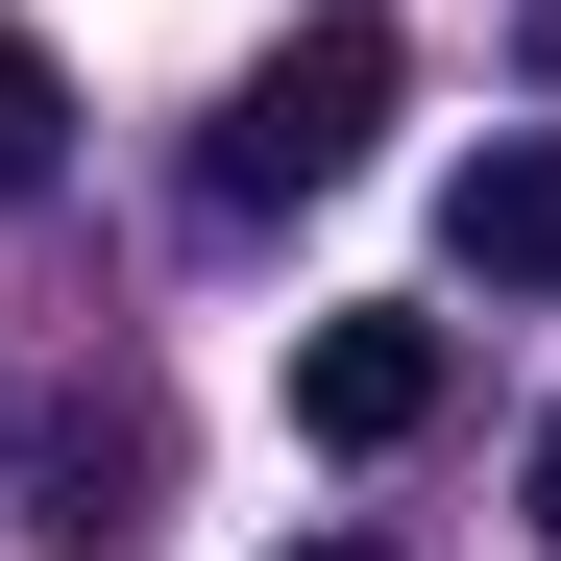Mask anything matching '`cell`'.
I'll return each instance as SVG.
<instances>
[{"label":"cell","instance_id":"cell-1","mask_svg":"<svg viewBox=\"0 0 561 561\" xmlns=\"http://www.w3.org/2000/svg\"><path fill=\"white\" fill-rule=\"evenodd\" d=\"M366 147H391V25L342 0V25H294V49H268L244 99H220V147H196V196H220V220H294V196H342Z\"/></svg>","mask_w":561,"mask_h":561},{"label":"cell","instance_id":"cell-2","mask_svg":"<svg viewBox=\"0 0 561 561\" xmlns=\"http://www.w3.org/2000/svg\"><path fill=\"white\" fill-rule=\"evenodd\" d=\"M294 439H342V463L439 439V318H318L294 342Z\"/></svg>","mask_w":561,"mask_h":561},{"label":"cell","instance_id":"cell-3","mask_svg":"<svg viewBox=\"0 0 561 561\" xmlns=\"http://www.w3.org/2000/svg\"><path fill=\"white\" fill-rule=\"evenodd\" d=\"M439 244L489 268V294H561V123H513V147H463V196H439Z\"/></svg>","mask_w":561,"mask_h":561},{"label":"cell","instance_id":"cell-4","mask_svg":"<svg viewBox=\"0 0 561 561\" xmlns=\"http://www.w3.org/2000/svg\"><path fill=\"white\" fill-rule=\"evenodd\" d=\"M25 513H49V537H147V415H99V391H73V415L25 439Z\"/></svg>","mask_w":561,"mask_h":561},{"label":"cell","instance_id":"cell-5","mask_svg":"<svg viewBox=\"0 0 561 561\" xmlns=\"http://www.w3.org/2000/svg\"><path fill=\"white\" fill-rule=\"evenodd\" d=\"M49 171H73V73L0 25V196H49Z\"/></svg>","mask_w":561,"mask_h":561},{"label":"cell","instance_id":"cell-6","mask_svg":"<svg viewBox=\"0 0 561 561\" xmlns=\"http://www.w3.org/2000/svg\"><path fill=\"white\" fill-rule=\"evenodd\" d=\"M513 49H537V99H561V0H537V25H513Z\"/></svg>","mask_w":561,"mask_h":561},{"label":"cell","instance_id":"cell-7","mask_svg":"<svg viewBox=\"0 0 561 561\" xmlns=\"http://www.w3.org/2000/svg\"><path fill=\"white\" fill-rule=\"evenodd\" d=\"M537 537H561V415H537Z\"/></svg>","mask_w":561,"mask_h":561},{"label":"cell","instance_id":"cell-8","mask_svg":"<svg viewBox=\"0 0 561 561\" xmlns=\"http://www.w3.org/2000/svg\"><path fill=\"white\" fill-rule=\"evenodd\" d=\"M294 561H391V537H294Z\"/></svg>","mask_w":561,"mask_h":561}]
</instances>
